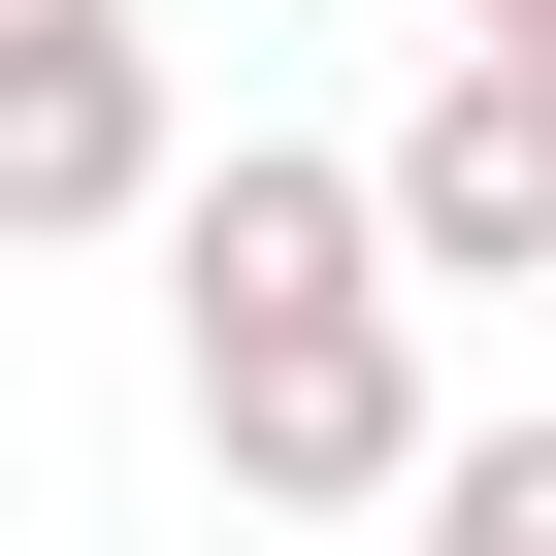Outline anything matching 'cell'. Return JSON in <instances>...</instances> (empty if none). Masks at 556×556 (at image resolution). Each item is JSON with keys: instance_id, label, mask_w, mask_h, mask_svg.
Here are the masks:
<instances>
[{"instance_id": "cell-3", "label": "cell", "mask_w": 556, "mask_h": 556, "mask_svg": "<svg viewBox=\"0 0 556 556\" xmlns=\"http://www.w3.org/2000/svg\"><path fill=\"white\" fill-rule=\"evenodd\" d=\"M361 197H393L426 295H556V66H523V34H458V66L361 131Z\"/></svg>"}, {"instance_id": "cell-2", "label": "cell", "mask_w": 556, "mask_h": 556, "mask_svg": "<svg viewBox=\"0 0 556 556\" xmlns=\"http://www.w3.org/2000/svg\"><path fill=\"white\" fill-rule=\"evenodd\" d=\"M164 164H197V99H164V34H131V0H0V262L164 229Z\"/></svg>"}, {"instance_id": "cell-4", "label": "cell", "mask_w": 556, "mask_h": 556, "mask_svg": "<svg viewBox=\"0 0 556 556\" xmlns=\"http://www.w3.org/2000/svg\"><path fill=\"white\" fill-rule=\"evenodd\" d=\"M426 523L458 556H556V426H426Z\"/></svg>"}, {"instance_id": "cell-5", "label": "cell", "mask_w": 556, "mask_h": 556, "mask_svg": "<svg viewBox=\"0 0 556 556\" xmlns=\"http://www.w3.org/2000/svg\"><path fill=\"white\" fill-rule=\"evenodd\" d=\"M458 34H523V66H556V0H458Z\"/></svg>"}, {"instance_id": "cell-1", "label": "cell", "mask_w": 556, "mask_h": 556, "mask_svg": "<svg viewBox=\"0 0 556 556\" xmlns=\"http://www.w3.org/2000/svg\"><path fill=\"white\" fill-rule=\"evenodd\" d=\"M164 393H197L229 523H393L426 491V262H393V197L328 131L164 164Z\"/></svg>"}]
</instances>
